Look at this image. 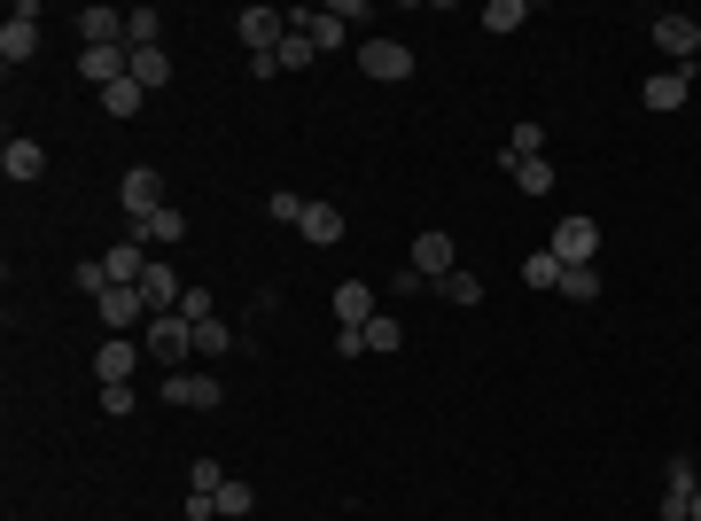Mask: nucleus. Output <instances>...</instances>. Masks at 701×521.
Listing matches in <instances>:
<instances>
[{"label": "nucleus", "mask_w": 701, "mask_h": 521, "mask_svg": "<svg viewBox=\"0 0 701 521\" xmlns=\"http://www.w3.org/2000/svg\"><path fill=\"white\" fill-rule=\"evenodd\" d=\"M654 48L670 63H701V17H654Z\"/></svg>", "instance_id": "obj_9"}, {"label": "nucleus", "mask_w": 701, "mask_h": 521, "mask_svg": "<svg viewBox=\"0 0 701 521\" xmlns=\"http://www.w3.org/2000/svg\"><path fill=\"white\" fill-rule=\"evenodd\" d=\"M0 172H9L17 187H32V180L48 172V149H40V141H24V133H9V141H0Z\"/></svg>", "instance_id": "obj_10"}, {"label": "nucleus", "mask_w": 701, "mask_h": 521, "mask_svg": "<svg viewBox=\"0 0 701 521\" xmlns=\"http://www.w3.org/2000/svg\"><path fill=\"white\" fill-rule=\"evenodd\" d=\"M273 55H281V71H304V63H312V55H319V48H312V40H304V32H296V24H288V40H281V48H273Z\"/></svg>", "instance_id": "obj_32"}, {"label": "nucleus", "mask_w": 701, "mask_h": 521, "mask_svg": "<svg viewBox=\"0 0 701 521\" xmlns=\"http://www.w3.org/2000/svg\"><path fill=\"white\" fill-rule=\"evenodd\" d=\"M164 405H180V412H211V405H226V389H219V374L203 366H187V374H164Z\"/></svg>", "instance_id": "obj_5"}, {"label": "nucleus", "mask_w": 701, "mask_h": 521, "mask_svg": "<svg viewBox=\"0 0 701 521\" xmlns=\"http://www.w3.org/2000/svg\"><path fill=\"white\" fill-rule=\"evenodd\" d=\"M375 319V288L367 280H343L335 288V327H367Z\"/></svg>", "instance_id": "obj_18"}, {"label": "nucleus", "mask_w": 701, "mask_h": 521, "mask_svg": "<svg viewBox=\"0 0 701 521\" xmlns=\"http://www.w3.org/2000/svg\"><path fill=\"white\" fill-rule=\"evenodd\" d=\"M125 48H164V17L156 9H125Z\"/></svg>", "instance_id": "obj_22"}, {"label": "nucleus", "mask_w": 701, "mask_h": 521, "mask_svg": "<svg viewBox=\"0 0 701 521\" xmlns=\"http://www.w3.org/2000/svg\"><path fill=\"white\" fill-rule=\"evenodd\" d=\"M685 94H693V63H662L654 79H639V102H647L654 118H670V110H685Z\"/></svg>", "instance_id": "obj_4"}, {"label": "nucleus", "mask_w": 701, "mask_h": 521, "mask_svg": "<svg viewBox=\"0 0 701 521\" xmlns=\"http://www.w3.org/2000/svg\"><path fill=\"white\" fill-rule=\"evenodd\" d=\"M234 32H242V48H250V55H273V48L288 40V9H242V17H234Z\"/></svg>", "instance_id": "obj_6"}, {"label": "nucleus", "mask_w": 701, "mask_h": 521, "mask_svg": "<svg viewBox=\"0 0 701 521\" xmlns=\"http://www.w3.org/2000/svg\"><path fill=\"white\" fill-rule=\"evenodd\" d=\"M219 482H226V467H219V459H195V482H187V490H203V498H219Z\"/></svg>", "instance_id": "obj_37"}, {"label": "nucleus", "mask_w": 701, "mask_h": 521, "mask_svg": "<svg viewBox=\"0 0 701 521\" xmlns=\"http://www.w3.org/2000/svg\"><path fill=\"white\" fill-rule=\"evenodd\" d=\"M141 343H149V358H156L164 374H187V366H195V319H180V311H156V319L141 327Z\"/></svg>", "instance_id": "obj_1"}, {"label": "nucleus", "mask_w": 701, "mask_h": 521, "mask_svg": "<svg viewBox=\"0 0 701 521\" xmlns=\"http://www.w3.org/2000/svg\"><path fill=\"white\" fill-rule=\"evenodd\" d=\"M141 102H149V94H141L133 79H118V86H102V110H110V118H141Z\"/></svg>", "instance_id": "obj_27"}, {"label": "nucleus", "mask_w": 701, "mask_h": 521, "mask_svg": "<svg viewBox=\"0 0 701 521\" xmlns=\"http://www.w3.org/2000/svg\"><path fill=\"white\" fill-rule=\"evenodd\" d=\"M234 343H242V335H234L226 319H203V327H195V358H203V366H211V358H226Z\"/></svg>", "instance_id": "obj_24"}, {"label": "nucleus", "mask_w": 701, "mask_h": 521, "mask_svg": "<svg viewBox=\"0 0 701 521\" xmlns=\"http://www.w3.org/2000/svg\"><path fill=\"white\" fill-rule=\"evenodd\" d=\"M522 156H546V125H538V118H522V125H515V141L499 149V164H522Z\"/></svg>", "instance_id": "obj_23"}, {"label": "nucleus", "mask_w": 701, "mask_h": 521, "mask_svg": "<svg viewBox=\"0 0 701 521\" xmlns=\"http://www.w3.org/2000/svg\"><path fill=\"white\" fill-rule=\"evenodd\" d=\"M102 273H110L118 288H141V273H149L141 242H133V234H125V242H110V249H102Z\"/></svg>", "instance_id": "obj_15"}, {"label": "nucleus", "mask_w": 701, "mask_h": 521, "mask_svg": "<svg viewBox=\"0 0 701 521\" xmlns=\"http://www.w3.org/2000/svg\"><path fill=\"white\" fill-rule=\"evenodd\" d=\"M304 211H312V203H304L296 187H273V195H265V218H281V226H304Z\"/></svg>", "instance_id": "obj_29"}, {"label": "nucleus", "mask_w": 701, "mask_h": 521, "mask_svg": "<svg viewBox=\"0 0 701 521\" xmlns=\"http://www.w3.org/2000/svg\"><path fill=\"white\" fill-rule=\"evenodd\" d=\"M133 86L149 94V86H172V55L164 48H133Z\"/></svg>", "instance_id": "obj_20"}, {"label": "nucleus", "mask_w": 701, "mask_h": 521, "mask_svg": "<svg viewBox=\"0 0 701 521\" xmlns=\"http://www.w3.org/2000/svg\"><path fill=\"white\" fill-rule=\"evenodd\" d=\"M335 24L350 32V24H375V0H335Z\"/></svg>", "instance_id": "obj_35"}, {"label": "nucleus", "mask_w": 701, "mask_h": 521, "mask_svg": "<svg viewBox=\"0 0 701 521\" xmlns=\"http://www.w3.org/2000/svg\"><path fill=\"white\" fill-rule=\"evenodd\" d=\"M476 24H484V32H499V40H507V32H522V24H530V9H522V0H491V9H484V17H476Z\"/></svg>", "instance_id": "obj_25"}, {"label": "nucleus", "mask_w": 701, "mask_h": 521, "mask_svg": "<svg viewBox=\"0 0 701 521\" xmlns=\"http://www.w3.org/2000/svg\"><path fill=\"white\" fill-rule=\"evenodd\" d=\"M141 296H149V319L156 311H180V296H187V280L164 265V257H149V273H141Z\"/></svg>", "instance_id": "obj_12"}, {"label": "nucleus", "mask_w": 701, "mask_h": 521, "mask_svg": "<svg viewBox=\"0 0 701 521\" xmlns=\"http://www.w3.org/2000/svg\"><path fill=\"white\" fill-rule=\"evenodd\" d=\"M359 335H367V350H398V343H406V327H398L390 311H375V319H367Z\"/></svg>", "instance_id": "obj_31"}, {"label": "nucleus", "mask_w": 701, "mask_h": 521, "mask_svg": "<svg viewBox=\"0 0 701 521\" xmlns=\"http://www.w3.org/2000/svg\"><path fill=\"white\" fill-rule=\"evenodd\" d=\"M414 273H421V280H445V273H453V234L429 226V234L414 242Z\"/></svg>", "instance_id": "obj_17"}, {"label": "nucleus", "mask_w": 701, "mask_h": 521, "mask_svg": "<svg viewBox=\"0 0 701 521\" xmlns=\"http://www.w3.org/2000/svg\"><path fill=\"white\" fill-rule=\"evenodd\" d=\"M40 55V0H17V9H9V24H0V63H32Z\"/></svg>", "instance_id": "obj_2"}, {"label": "nucleus", "mask_w": 701, "mask_h": 521, "mask_svg": "<svg viewBox=\"0 0 701 521\" xmlns=\"http://www.w3.org/2000/svg\"><path fill=\"white\" fill-rule=\"evenodd\" d=\"M359 71L398 86V79H414V48L406 40H359Z\"/></svg>", "instance_id": "obj_7"}, {"label": "nucleus", "mask_w": 701, "mask_h": 521, "mask_svg": "<svg viewBox=\"0 0 701 521\" xmlns=\"http://www.w3.org/2000/svg\"><path fill=\"white\" fill-rule=\"evenodd\" d=\"M507 172H515L522 195H546V187H553V164H546V156H522V164H507Z\"/></svg>", "instance_id": "obj_28"}, {"label": "nucleus", "mask_w": 701, "mask_h": 521, "mask_svg": "<svg viewBox=\"0 0 701 521\" xmlns=\"http://www.w3.org/2000/svg\"><path fill=\"white\" fill-rule=\"evenodd\" d=\"M133 242H156V249H180V242H187V218H180V211H149V218H133Z\"/></svg>", "instance_id": "obj_16"}, {"label": "nucleus", "mask_w": 701, "mask_h": 521, "mask_svg": "<svg viewBox=\"0 0 701 521\" xmlns=\"http://www.w3.org/2000/svg\"><path fill=\"white\" fill-rule=\"evenodd\" d=\"M561 296H569V304H592V296H600V273H592V265L561 273Z\"/></svg>", "instance_id": "obj_33"}, {"label": "nucleus", "mask_w": 701, "mask_h": 521, "mask_svg": "<svg viewBox=\"0 0 701 521\" xmlns=\"http://www.w3.org/2000/svg\"><path fill=\"white\" fill-rule=\"evenodd\" d=\"M250 505H257V490H250L242 474H226V482H219V521H242Z\"/></svg>", "instance_id": "obj_26"}, {"label": "nucleus", "mask_w": 701, "mask_h": 521, "mask_svg": "<svg viewBox=\"0 0 701 521\" xmlns=\"http://www.w3.org/2000/svg\"><path fill=\"white\" fill-rule=\"evenodd\" d=\"M79 40L87 48H125V9H79Z\"/></svg>", "instance_id": "obj_14"}, {"label": "nucleus", "mask_w": 701, "mask_h": 521, "mask_svg": "<svg viewBox=\"0 0 701 521\" xmlns=\"http://www.w3.org/2000/svg\"><path fill=\"white\" fill-rule=\"evenodd\" d=\"M522 280H530V288H561V257H553V249H530V257H522Z\"/></svg>", "instance_id": "obj_30"}, {"label": "nucleus", "mask_w": 701, "mask_h": 521, "mask_svg": "<svg viewBox=\"0 0 701 521\" xmlns=\"http://www.w3.org/2000/svg\"><path fill=\"white\" fill-rule=\"evenodd\" d=\"M553 257H561V273H577V265H592L600 257V226L585 218V211H569L561 226H553V242H546Z\"/></svg>", "instance_id": "obj_3"}, {"label": "nucleus", "mask_w": 701, "mask_h": 521, "mask_svg": "<svg viewBox=\"0 0 701 521\" xmlns=\"http://www.w3.org/2000/svg\"><path fill=\"white\" fill-rule=\"evenodd\" d=\"M429 288H437L445 304H460V311H476V304H484V280H476V273H460V265H453L445 280H429Z\"/></svg>", "instance_id": "obj_21"}, {"label": "nucleus", "mask_w": 701, "mask_h": 521, "mask_svg": "<svg viewBox=\"0 0 701 521\" xmlns=\"http://www.w3.org/2000/svg\"><path fill=\"white\" fill-rule=\"evenodd\" d=\"M118 203H125L133 218H149V211H164V172H149V164H133V172H125V187H118Z\"/></svg>", "instance_id": "obj_11"}, {"label": "nucleus", "mask_w": 701, "mask_h": 521, "mask_svg": "<svg viewBox=\"0 0 701 521\" xmlns=\"http://www.w3.org/2000/svg\"><path fill=\"white\" fill-rule=\"evenodd\" d=\"M180 319H195V327L219 319V311H211V288H187V296H180Z\"/></svg>", "instance_id": "obj_36"}, {"label": "nucleus", "mask_w": 701, "mask_h": 521, "mask_svg": "<svg viewBox=\"0 0 701 521\" xmlns=\"http://www.w3.org/2000/svg\"><path fill=\"white\" fill-rule=\"evenodd\" d=\"M133 405H141V389H133V381H110V389H102V412H110V420H125Z\"/></svg>", "instance_id": "obj_34"}, {"label": "nucleus", "mask_w": 701, "mask_h": 521, "mask_svg": "<svg viewBox=\"0 0 701 521\" xmlns=\"http://www.w3.org/2000/svg\"><path fill=\"white\" fill-rule=\"evenodd\" d=\"M296 234H304V242H312V249H335V242H343V211H327V203H312V211H304V226H296Z\"/></svg>", "instance_id": "obj_19"}, {"label": "nucleus", "mask_w": 701, "mask_h": 521, "mask_svg": "<svg viewBox=\"0 0 701 521\" xmlns=\"http://www.w3.org/2000/svg\"><path fill=\"white\" fill-rule=\"evenodd\" d=\"M94 319H102L110 335H133V327H149V296H141V288H110V296L94 304Z\"/></svg>", "instance_id": "obj_8"}, {"label": "nucleus", "mask_w": 701, "mask_h": 521, "mask_svg": "<svg viewBox=\"0 0 701 521\" xmlns=\"http://www.w3.org/2000/svg\"><path fill=\"white\" fill-rule=\"evenodd\" d=\"M133 366H141V343L133 335H110L102 350H94V381L110 389V381H133Z\"/></svg>", "instance_id": "obj_13"}, {"label": "nucleus", "mask_w": 701, "mask_h": 521, "mask_svg": "<svg viewBox=\"0 0 701 521\" xmlns=\"http://www.w3.org/2000/svg\"><path fill=\"white\" fill-rule=\"evenodd\" d=\"M685 521H701V490H693V505H685Z\"/></svg>", "instance_id": "obj_38"}]
</instances>
